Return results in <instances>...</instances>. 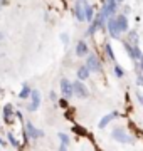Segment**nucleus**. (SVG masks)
I'll return each instance as SVG.
<instances>
[{
  "mask_svg": "<svg viewBox=\"0 0 143 151\" xmlns=\"http://www.w3.org/2000/svg\"><path fill=\"white\" fill-rule=\"evenodd\" d=\"M0 92H2V91H0Z\"/></svg>",
  "mask_w": 143,
  "mask_h": 151,
  "instance_id": "nucleus-32",
  "label": "nucleus"
},
{
  "mask_svg": "<svg viewBox=\"0 0 143 151\" xmlns=\"http://www.w3.org/2000/svg\"><path fill=\"white\" fill-rule=\"evenodd\" d=\"M115 74H116V77H123L125 76V70L121 69V65L115 64Z\"/></svg>",
  "mask_w": 143,
  "mask_h": 151,
  "instance_id": "nucleus-20",
  "label": "nucleus"
},
{
  "mask_svg": "<svg viewBox=\"0 0 143 151\" xmlns=\"http://www.w3.org/2000/svg\"><path fill=\"white\" fill-rule=\"evenodd\" d=\"M105 17L101 15V14H98V15L93 19V22H91V25H89L88 29V35H93L96 30H99V29H105Z\"/></svg>",
  "mask_w": 143,
  "mask_h": 151,
  "instance_id": "nucleus-1",
  "label": "nucleus"
},
{
  "mask_svg": "<svg viewBox=\"0 0 143 151\" xmlns=\"http://www.w3.org/2000/svg\"><path fill=\"white\" fill-rule=\"evenodd\" d=\"M106 54L110 55V59H115V55H113V50H111V45H110V44H106Z\"/></svg>",
  "mask_w": 143,
  "mask_h": 151,
  "instance_id": "nucleus-22",
  "label": "nucleus"
},
{
  "mask_svg": "<svg viewBox=\"0 0 143 151\" xmlns=\"http://www.w3.org/2000/svg\"><path fill=\"white\" fill-rule=\"evenodd\" d=\"M76 55L79 57H84V55H89V49H88V44L84 40H79L76 44Z\"/></svg>",
  "mask_w": 143,
  "mask_h": 151,
  "instance_id": "nucleus-12",
  "label": "nucleus"
},
{
  "mask_svg": "<svg viewBox=\"0 0 143 151\" xmlns=\"http://www.w3.org/2000/svg\"><path fill=\"white\" fill-rule=\"evenodd\" d=\"M89 72H91V70L88 69V67H86V65H81V67H79V69H77V81H86V79H88L89 77Z\"/></svg>",
  "mask_w": 143,
  "mask_h": 151,
  "instance_id": "nucleus-15",
  "label": "nucleus"
},
{
  "mask_svg": "<svg viewBox=\"0 0 143 151\" xmlns=\"http://www.w3.org/2000/svg\"><path fill=\"white\" fill-rule=\"evenodd\" d=\"M59 104H61V108H66V106H67V101H66V99H61Z\"/></svg>",
  "mask_w": 143,
  "mask_h": 151,
  "instance_id": "nucleus-23",
  "label": "nucleus"
},
{
  "mask_svg": "<svg viewBox=\"0 0 143 151\" xmlns=\"http://www.w3.org/2000/svg\"><path fill=\"white\" fill-rule=\"evenodd\" d=\"M125 49H126V52L130 54V57L135 60H142L143 55H142V50L138 49V45H130V44H125Z\"/></svg>",
  "mask_w": 143,
  "mask_h": 151,
  "instance_id": "nucleus-5",
  "label": "nucleus"
},
{
  "mask_svg": "<svg viewBox=\"0 0 143 151\" xmlns=\"http://www.w3.org/2000/svg\"><path fill=\"white\" fill-rule=\"evenodd\" d=\"M59 151H67V146H62V145H61V146H59Z\"/></svg>",
  "mask_w": 143,
  "mask_h": 151,
  "instance_id": "nucleus-26",
  "label": "nucleus"
},
{
  "mask_svg": "<svg viewBox=\"0 0 143 151\" xmlns=\"http://www.w3.org/2000/svg\"><path fill=\"white\" fill-rule=\"evenodd\" d=\"M136 97H138V101H140V104L143 106V94H136Z\"/></svg>",
  "mask_w": 143,
  "mask_h": 151,
  "instance_id": "nucleus-24",
  "label": "nucleus"
},
{
  "mask_svg": "<svg viewBox=\"0 0 143 151\" xmlns=\"http://www.w3.org/2000/svg\"><path fill=\"white\" fill-rule=\"evenodd\" d=\"M9 141H10V145L14 146V148H19V146H20L19 145V141L15 139V136L12 134V133H9Z\"/></svg>",
  "mask_w": 143,
  "mask_h": 151,
  "instance_id": "nucleus-21",
  "label": "nucleus"
},
{
  "mask_svg": "<svg viewBox=\"0 0 143 151\" xmlns=\"http://www.w3.org/2000/svg\"><path fill=\"white\" fill-rule=\"evenodd\" d=\"M30 94H32V89H30L29 86H24V87H22V91L19 92V97H20V99H27Z\"/></svg>",
  "mask_w": 143,
  "mask_h": 151,
  "instance_id": "nucleus-18",
  "label": "nucleus"
},
{
  "mask_svg": "<svg viewBox=\"0 0 143 151\" xmlns=\"http://www.w3.org/2000/svg\"><path fill=\"white\" fill-rule=\"evenodd\" d=\"M67 40H69V39H67V35L64 34V35H62V42H64V44H67Z\"/></svg>",
  "mask_w": 143,
  "mask_h": 151,
  "instance_id": "nucleus-25",
  "label": "nucleus"
},
{
  "mask_svg": "<svg viewBox=\"0 0 143 151\" xmlns=\"http://www.w3.org/2000/svg\"><path fill=\"white\" fill-rule=\"evenodd\" d=\"M115 2H116V4H120V2H123V0H115Z\"/></svg>",
  "mask_w": 143,
  "mask_h": 151,
  "instance_id": "nucleus-30",
  "label": "nucleus"
},
{
  "mask_svg": "<svg viewBox=\"0 0 143 151\" xmlns=\"http://www.w3.org/2000/svg\"><path fill=\"white\" fill-rule=\"evenodd\" d=\"M84 19L91 24L93 22V19H94V10H93V7L91 5H88V4H84Z\"/></svg>",
  "mask_w": 143,
  "mask_h": 151,
  "instance_id": "nucleus-16",
  "label": "nucleus"
},
{
  "mask_svg": "<svg viewBox=\"0 0 143 151\" xmlns=\"http://www.w3.org/2000/svg\"><path fill=\"white\" fill-rule=\"evenodd\" d=\"M30 97H32V103L29 104V111H37L39 106H40V92L37 89H32Z\"/></svg>",
  "mask_w": 143,
  "mask_h": 151,
  "instance_id": "nucleus-6",
  "label": "nucleus"
},
{
  "mask_svg": "<svg viewBox=\"0 0 143 151\" xmlns=\"http://www.w3.org/2000/svg\"><path fill=\"white\" fill-rule=\"evenodd\" d=\"M136 82L140 84V86H142V84H143V77H138V79H136Z\"/></svg>",
  "mask_w": 143,
  "mask_h": 151,
  "instance_id": "nucleus-27",
  "label": "nucleus"
},
{
  "mask_svg": "<svg viewBox=\"0 0 143 151\" xmlns=\"http://www.w3.org/2000/svg\"><path fill=\"white\" fill-rule=\"evenodd\" d=\"M86 67H88L91 72H98V70L101 69V62H99V59L94 54H89L88 60H86Z\"/></svg>",
  "mask_w": 143,
  "mask_h": 151,
  "instance_id": "nucleus-3",
  "label": "nucleus"
},
{
  "mask_svg": "<svg viewBox=\"0 0 143 151\" xmlns=\"http://www.w3.org/2000/svg\"><path fill=\"white\" fill-rule=\"evenodd\" d=\"M116 5H118L116 2H113V4H105L103 5V10H101V15L105 17V19H111L116 12Z\"/></svg>",
  "mask_w": 143,
  "mask_h": 151,
  "instance_id": "nucleus-7",
  "label": "nucleus"
},
{
  "mask_svg": "<svg viewBox=\"0 0 143 151\" xmlns=\"http://www.w3.org/2000/svg\"><path fill=\"white\" fill-rule=\"evenodd\" d=\"M74 14H76L77 20H86V19H84V2H83V0H77V2H76Z\"/></svg>",
  "mask_w": 143,
  "mask_h": 151,
  "instance_id": "nucleus-14",
  "label": "nucleus"
},
{
  "mask_svg": "<svg viewBox=\"0 0 143 151\" xmlns=\"http://www.w3.org/2000/svg\"><path fill=\"white\" fill-rule=\"evenodd\" d=\"M61 92H62L64 97H71L74 94V91H72V82H69L67 79H62L61 81Z\"/></svg>",
  "mask_w": 143,
  "mask_h": 151,
  "instance_id": "nucleus-9",
  "label": "nucleus"
},
{
  "mask_svg": "<svg viewBox=\"0 0 143 151\" xmlns=\"http://www.w3.org/2000/svg\"><path fill=\"white\" fill-rule=\"evenodd\" d=\"M0 9H2V2H0Z\"/></svg>",
  "mask_w": 143,
  "mask_h": 151,
  "instance_id": "nucleus-31",
  "label": "nucleus"
},
{
  "mask_svg": "<svg viewBox=\"0 0 143 151\" xmlns=\"http://www.w3.org/2000/svg\"><path fill=\"white\" fill-rule=\"evenodd\" d=\"M12 114H14V108H12L10 104H7L5 108H4V119H5L7 123H9V121H10Z\"/></svg>",
  "mask_w": 143,
  "mask_h": 151,
  "instance_id": "nucleus-17",
  "label": "nucleus"
},
{
  "mask_svg": "<svg viewBox=\"0 0 143 151\" xmlns=\"http://www.w3.org/2000/svg\"><path fill=\"white\" fill-rule=\"evenodd\" d=\"M140 67H142V70H143V59L140 60Z\"/></svg>",
  "mask_w": 143,
  "mask_h": 151,
  "instance_id": "nucleus-29",
  "label": "nucleus"
},
{
  "mask_svg": "<svg viewBox=\"0 0 143 151\" xmlns=\"http://www.w3.org/2000/svg\"><path fill=\"white\" fill-rule=\"evenodd\" d=\"M108 30H110V35L113 39H118L120 37V29H118V25H116V20H115V17H111V19H108Z\"/></svg>",
  "mask_w": 143,
  "mask_h": 151,
  "instance_id": "nucleus-8",
  "label": "nucleus"
},
{
  "mask_svg": "<svg viewBox=\"0 0 143 151\" xmlns=\"http://www.w3.org/2000/svg\"><path fill=\"white\" fill-rule=\"evenodd\" d=\"M25 128H27V136L30 138V139H37V138L42 136V131H39L32 123H27L25 124Z\"/></svg>",
  "mask_w": 143,
  "mask_h": 151,
  "instance_id": "nucleus-11",
  "label": "nucleus"
},
{
  "mask_svg": "<svg viewBox=\"0 0 143 151\" xmlns=\"http://www.w3.org/2000/svg\"><path fill=\"white\" fill-rule=\"evenodd\" d=\"M115 0H105V4H113Z\"/></svg>",
  "mask_w": 143,
  "mask_h": 151,
  "instance_id": "nucleus-28",
  "label": "nucleus"
},
{
  "mask_svg": "<svg viewBox=\"0 0 143 151\" xmlns=\"http://www.w3.org/2000/svg\"><path fill=\"white\" fill-rule=\"evenodd\" d=\"M111 136H113L116 141H120V143H125V145H130V143H131V138H130V136L125 133V129H121V128H116V129H113Z\"/></svg>",
  "mask_w": 143,
  "mask_h": 151,
  "instance_id": "nucleus-2",
  "label": "nucleus"
},
{
  "mask_svg": "<svg viewBox=\"0 0 143 151\" xmlns=\"http://www.w3.org/2000/svg\"><path fill=\"white\" fill-rule=\"evenodd\" d=\"M57 136H59L61 145H62V146H67V145H69V136H67V134H64V133H59Z\"/></svg>",
  "mask_w": 143,
  "mask_h": 151,
  "instance_id": "nucleus-19",
  "label": "nucleus"
},
{
  "mask_svg": "<svg viewBox=\"0 0 143 151\" xmlns=\"http://www.w3.org/2000/svg\"><path fill=\"white\" fill-rule=\"evenodd\" d=\"M118 116H120V114L116 113V111H113V113H110V114H106L105 118H103V119H101V121L98 123V128H101V129H103L105 126H108V124H110L113 119H116Z\"/></svg>",
  "mask_w": 143,
  "mask_h": 151,
  "instance_id": "nucleus-13",
  "label": "nucleus"
},
{
  "mask_svg": "<svg viewBox=\"0 0 143 151\" xmlns=\"http://www.w3.org/2000/svg\"><path fill=\"white\" fill-rule=\"evenodd\" d=\"M72 91L77 97H88V87L84 86L81 81H74L72 82Z\"/></svg>",
  "mask_w": 143,
  "mask_h": 151,
  "instance_id": "nucleus-4",
  "label": "nucleus"
},
{
  "mask_svg": "<svg viewBox=\"0 0 143 151\" xmlns=\"http://www.w3.org/2000/svg\"><path fill=\"white\" fill-rule=\"evenodd\" d=\"M115 20H116L118 29H120V32H126V30H128V19H126V15L120 14V15L115 17Z\"/></svg>",
  "mask_w": 143,
  "mask_h": 151,
  "instance_id": "nucleus-10",
  "label": "nucleus"
}]
</instances>
